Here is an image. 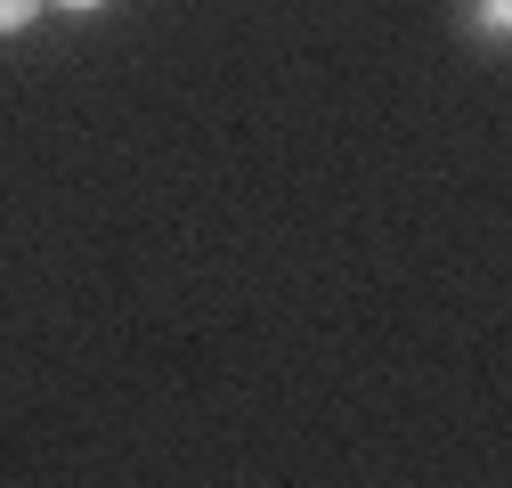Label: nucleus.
<instances>
[{
	"label": "nucleus",
	"mask_w": 512,
	"mask_h": 488,
	"mask_svg": "<svg viewBox=\"0 0 512 488\" xmlns=\"http://www.w3.org/2000/svg\"><path fill=\"white\" fill-rule=\"evenodd\" d=\"M472 25H480V33H504V25H512V0H472Z\"/></svg>",
	"instance_id": "nucleus-1"
},
{
	"label": "nucleus",
	"mask_w": 512,
	"mask_h": 488,
	"mask_svg": "<svg viewBox=\"0 0 512 488\" xmlns=\"http://www.w3.org/2000/svg\"><path fill=\"white\" fill-rule=\"evenodd\" d=\"M33 9H41V0H0V33H25Z\"/></svg>",
	"instance_id": "nucleus-2"
},
{
	"label": "nucleus",
	"mask_w": 512,
	"mask_h": 488,
	"mask_svg": "<svg viewBox=\"0 0 512 488\" xmlns=\"http://www.w3.org/2000/svg\"><path fill=\"white\" fill-rule=\"evenodd\" d=\"M66 9H98V0H66Z\"/></svg>",
	"instance_id": "nucleus-3"
}]
</instances>
